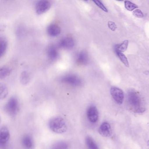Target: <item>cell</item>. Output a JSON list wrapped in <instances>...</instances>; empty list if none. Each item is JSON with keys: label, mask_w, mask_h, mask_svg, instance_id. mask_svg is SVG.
<instances>
[{"label": "cell", "mask_w": 149, "mask_h": 149, "mask_svg": "<svg viewBox=\"0 0 149 149\" xmlns=\"http://www.w3.org/2000/svg\"><path fill=\"white\" fill-rule=\"evenodd\" d=\"M51 3L48 1H40L36 4V11L38 15H41L47 12L51 8Z\"/></svg>", "instance_id": "52a82bcc"}, {"label": "cell", "mask_w": 149, "mask_h": 149, "mask_svg": "<svg viewBox=\"0 0 149 149\" xmlns=\"http://www.w3.org/2000/svg\"><path fill=\"white\" fill-rule=\"evenodd\" d=\"M127 100L131 109L136 113H142L145 111L142 99L134 91H130L127 95Z\"/></svg>", "instance_id": "6da1fadb"}, {"label": "cell", "mask_w": 149, "mask_h": 149, "mask_svg": "<svg viewBox=\"0 0 149 149\" xmlns=\"http://www.w3.org/2000/svg\"><path fill=\"white\" fill-rule=\"evenodd\" d=\"M133 15L137 18H142L143 17V14L140 9H135L133 11Z\"/></svg>", "instance_id": "d4e9b609"}, {"label": "cell", "mask_w": 149, "mask_h": 149, "mask_svg": "<svg viewBox=\"0 0 149 149\" xmlns=\"http://www.w3.org/2000/svg\"><path fill=\"white\" fill-rule=\"evenodd\" d=\"M30 80V75L28 72L24 71L22 73L20 76L21 82L24 85L28 84Z\"/></svg>", "instance_id": "44dd1931"}, {"label": "cell", "mask_w": 149, "mask_h": 149, "mask_svg": "<svg viewBox=\"0 0 149 149\" xmlns=\"http://www.w3.org/2000/svg\"><path fill=\"white\" fill-rule=\"evenodd\" d=\"M116 54L118 57L119 58L121 62L123 63V64L126 66V67H129V63L128 59L125 56L122 52H119L118 51L115 50Z\"/></svg>", "instance_id": "ffe728a7"}, {"label": "cell", "mask_w": 149, "mask_h": 149, "mask_svg": "<svg viewBox=\"0 0 149 149\" xmlns=\"http://www.w3.org/2000/svg\"><path fill=\"white\" fill-rule=\"evenodd\" d=\"M75 42L74 39L70 37H66L63 38L59 42L58 46L60 47L65 49H71L74 47Z\"/></svg>", "instance_id": "9c48e42d"}, {"label": "cell", "mask_w": 149, "mask_h": 149, "mask_svg": "<svg viewBox=\"0 0 149 149\" xmlns=\"http://www.w3.org/2000/svg\"><path fill=\"white\" fill-rule=\"evenodd\" d=\"M93 2L95 3L96 5L97 6H98L100 9H102V11H104V12H106V13H107L108 12V9L106 8V7L104 6L103 4L100 1H97V0H96V1H94Z\"/></svg>", "instance_id": "cb8c5ba5"}, {"label": "cell", "mask_w": 149, "mask_h": 149, "mask_svg": "<svg viewBox=\"0 0 149 149\" xmlns=\"http://www.w3.org/2000/svg\"><path fill=\"white\" fill-rule=\"evenodd\" d=\"M147 145H148V146H149V140H148V142H147Z\"/></svg>", "instance_id": "4316f807"}, {"label": "cell", "mask_w": 149, "mask_h": 149, "mask_svg": "<svg viewBox=\"0 0 149 149\" xmlns=\"http://www.w3.org/2000/svg\"><path fill=\"white\" fill-rule=\"evenodd\" d=\"M47 55L49 60L54 61L58 59L59 53L58 49L54 46H50L47 49Z\"/></svg>", "instance_id": "7c38bea8"}, {"label": "cell", "mask_w": 149, "mask_h": 149, "mask_svg": "<svg viewBox=\"0 0 149 149\" xmlns=\"http://www.w3.org/2000/svg\"><path fill=\"white\" fill-rule=\"evenodd\" d=\"M11 70L7 67H3L0 70V78L4 79L10 75Z\"/></svg>", "instance_id": "7402d4cb"}, {"label": "cell", "mask_w": 149, "mask_h": 149, "mask_svg": "<svg viewBox=\"0 0 149 149\" xmlns=\"http://www.w3.org/2000/svg\"><path fill=\"white\" fill-rule=\"evenodd\" d=\"M108 26L111 31H115L117 29V26L115 22L112 21H109L108 23Z\"/></svg>", "instance_id": "484cf974"}, {"label": "cell", "mask_w": 149, "mask_h": 149, "mask_svg": "<svg viewBox=\"0 0 149 149\" xmlns=\"http://www.w3.org/2000/svg\"><path fill=\"white\" fill-rule=\"evenodd\" d=\"M8 47V42L6 39L1 37L0 39V56L2 57L5 55Z\"/></svg>", "instance_id": "9a60e30c"}, {"label": "cell", "mask_w": 149, "mask_h": 149, "mask_svg": "<svg viewBox=\"0 0 149 149\" xmlns=\"http://www.w3.org/2000/svg\"><path fill=\"white\" fill-rule=\"evenodd\" d=\"M8 94V88L6 85L1 84L0 85V98L1 100L5 99Z\"/></svg>", "instance_id": "d6986e66"}, {"label": "cell", "mask_w": 149, "mask_h": 149, "mask_svg": "<svg viewBox=\"0 0 149 149\" xmlns=\"http://www.w3.org/2000/svg\"><path fill=\"white\" fill-rule=\"evenodd\" d=\"M87 116L91 123H96L99 118V113L96 107L93 105L90 106L87 110Z\"/></svg>", "instance_id": "ba28073f"}, {"label": "cell", "mask_w": 149, "mask_h": 149, "mask_svg": "<svg viewBox=\"0 0 149 149\" xmlns=\"http://www.w3.org/2000/svg\"><path fill=\"white\" fill-rule=\"evenodd\" d=\"M19 108L18 100L14 97L10 98L6 106V111L8 115L12 116H15L17 115Z\"/></svg>", "instance_id": "3957f363"}, {"label": "cell", "mask_w": 149, "mask_h": 149, "mask_svg": "<svg viewBox=\"0 0 149 149\" xmlns=\"http://www.w3.org/2000/svg\"><path fill=\"white\" fill-rule=\"evenodd\" d=\"M49 127L53 132L57 134H63L68 129L65 120L61 117L53 118L49 122Z\"/></svg>", "instance_id": "7a4b0ae2"}, {"label": "cell", "mask_w": 149, "mask_h": 149, "mask_svg": "<svg viewBox=\"0 0 149 149\" xmlns=\"http://www.w3.org/2000/svg\"><path fill=\"white\" fill-rule=\"evenodd\" d=\"M110 93L115 102L118 104H122L123 102L124 95L123 90L117 87L111 88Z\"/></svg>", "instance_id": "5b68a950"}, {"label": "cell", "mask_w": 149, "mask_h": 149, "mask_svg": "<svg viewBox=\"0 0 149 149\" xmlns=\"http://www.w3.org/2000/svg\"><path fill=\"white\" fill-rule=\"evenodd\" d=\"M77 62L81 65H85L88 61V54L84 52L81 51L77 54L76 59Z\"/></svg>", "instance_id": "5bb4252c"}, {"label": "cell", "mask_w": 149, "mask_h": 149, "mask_svg": "<svg viewBox=\"0 0 149 149\" xmlns=\"http://www.w3.org/2000/svg\"><path fill=\"white\" fill-rule=\"evenodd\" d=\"M85 143L88 149H99L96 143L91 137H86Z\"/></svg>", "instance_id": "2e32d148"}, {"label": "cell", "mask_w": 149, "mask_h": 149, "mask_svg": "<svg viewBox=\"0 0 149 149\" xmlns=\"http://www.w3.org/2000/svg\"><path fill=\"white\" fill-rule=\"evenodd\" d=\"M129 44V41L127 40L124 41L122 43L119 45H116L115 47V50L119 51V52H125L127 49Z\"/></svg>", "instance_id": "ac0fdd59"}, {"label": "cell", "mask_w": 149, "mask_h": 149, "mask_svg": "<svg viewBox=\"0 0 149 149\" xmlns=\"http://www.w3.org/2000/svg\"><path fill=\"white\" fill-rule=\"evenodd\" d=\"M22 143L25 149H34V148L33 139L30 135H25L22 138Z\"/></svg>", "instance_id": "8fae6325"}, {"label": "cell", "mask_w": 149, "mask_h": 149, "mask_svg": "<svg viewBox=\"0 0 149 149\" xmlns=\"http://www.w3.org/2000/svg\"><path fill=\"white\" fill-rule=\"evenodd\" d=\"M10 135L8 128L6 126L1 127L0 130V146L5 148L10 139Z\"/></svg>", "instance_id": "8992f818"}, {"label": "cell", "mask_w": 149, "mask_h": 149, "mask_svg": "<svg viewBox=\"0 0 149 149\" xmlns=\"http://www.w3.org/2000/svg\"><path fill=\"white\" fill-rule=\"evenodd\" d=\"M61 81L63 83L74 87L80 86L82 84V81L80 77L74 74H68L63 77Z\"/></svg>", "instance_id": "277c9868"}, {"label": "cell", "mask_w": 149, "mask_h": 149, "mask_svg": "<svg viewBox=\"0 0 149 149\" xmlns=\"http://www.w3.org/2000/svg\"><path fill=\"white\" fill-rule=\"evenodd\" d=\"M98 132L101 136L104 137L110 136L112 134L110 125L107 122H104L99 127Z\"/></svg>", "instance_id": "30bf717a"}, {"label": "cell", "mask_w": 149, "mask_h": 149, "mask_svg": "<svg viewBox=\"0 0 149 149\" xmlns=\"http://www.w3.org/2000/svg\"><path fill=\"white\" fill-rule=\"evenodd\" d=\"M125 7L128 11H132L138 8V6L131 1H124Z\"/></svg>", "instance_id": "603a6c76"}, {"label": "cell", "mask_w": 149, "mask_h": 149, "mask_svg": "<svg viewBox=\"0 0 149 149\" xmlns=\"http://www.w3.org/2000/svg\"><path fill=\"white\" fill-rule=\"evenodd\" d=\"M69 145L64 141H59L54 143L50 149H68Z\"/></svg>", "instance_id": "e0dca14e"}, {"label": "cell", "mask_w": 149, "mask_h": 149, "mask_svg": "<svg viewBox=\"0 0 149 149\" xmlns=\"http://www.w3.org/2000/svg\"><path fill=\"white\" fill-rule=\"evenodd\" d=\"M47 32L49 36L56 37L61 33V30L60 27L56 24H51L47 29Z\"/></svg>", "instance_id": "4fadbf2b"}]
</instances>
